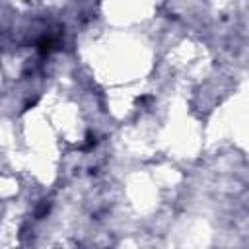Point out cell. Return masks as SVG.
Returning <instances> with one entry per match:
<instances>
[{"mask_svg": "<svg viewBox=\"0 0 249 249\" xmlns=\"http://www.w3.org/2000/svg\"><path fill=\"white\" fill-rule=\"evenodd\" d=\"M56 45H58V37L47 33V35L39 37V41H37V51H39V54H51V53L56 49Z\"/></svg>", "mask_w": 249, "mask_h": 249, "instance_id": "1", "label": "cell"}]
</instances>
